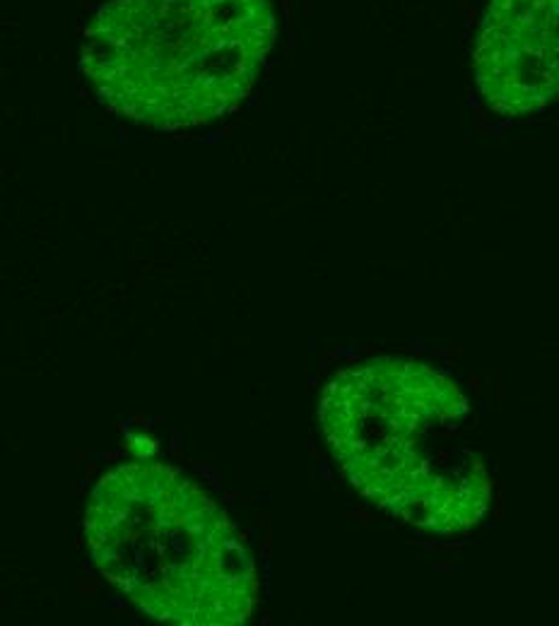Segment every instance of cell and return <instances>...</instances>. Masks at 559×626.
Segmentation results:
<instances>
[{
    "label": "cell",
    "instance_id": "1",
    "mask_svg": "<svg viewBox=\"0 0 559 626\" xmlns=\"http://www.w3.org/2000/svg\"><path fill=\"white\" fill-rule=\"evenodd\" d=\"M275 34L270 0H111L80 65L109 111L174 133L236 111Z\"/></svg>",
    "mask_w": 559,
    "mask_h": 626
},
{
    "label": "cell",
    "instance_id": "2",
    "mask_svg": "<svg viewBox=\"0 0 559 626\" xmlns=\"http://www.w3.org/2000/svg\"><path fill=\"white\" fill-rule=\"evenodd\" d=\"M475 80L501 116L559 97V0H492L475 46Z\"/></svg>",
    "mask_w": 559,
    "mask_h": 626
},
{
    "label": "cell",
    "instance_id": "3",
    "mask_svg": "<svg viewBox=\"0 0 559 626\" xmlns=\"http://www.w3.org/2000/svg\"><path fill=\"white\" fill-rule=\"evenodd\" d=\"M75 592H77V597H80V600H84V597H94V595H99V583H97V578H92V576H87V578H82V581H77V586H75Z\"/></svg>",
    "mask_w": 559,
    "mask_h": 626
},
{
    "label": "cell",
    "instance_id": "4",
    "mask_svg": "<svg viewBox=\"0 0 559 626\" xmlns=\"http://www.w3.org/2000/svg\"><path fill=\"white\" fill-rule=\"evenodd\" d=\"M340 357H345V352L340 349V347H333V349H326V352H321V357H318V373H323V371H328V368L335 364Z\"/></svg>",
    "mask_w": 559,
    "mask_h": 626
},
{
    "label": "cell",
    "instance_id": "5",
    "mask_svg": "<svg viewBox=\"0 0 559 626\" xmlns=\"http://www.w3.org/2000/svg\"><path fill=\"white\" fill-rule=\"evenodd\" d=\"M350 516L354 518V523H359L362 527H369V525H373V520H376V516H373L372 511H367V508H352Z\"/></svg>",
    "mask_w": 559,
    "mask_h": 626
},
{
    "label": "cell",
    "instance_id": "6",
    "mask_svg": "<svg viewBox=\"0 0 559 626\" xmlns=\"http://www.w3.org/2000/svg\"><path fill=\"white\" fill-rule=\"evenodd\" d=\"M504 409V378L497 376V412Z\"/></svg>",
    "mask_w": 559,
    "mask_h": 626
},
{
    "label": "cell",
    "instance_id": "7",
    "mask_svg": "<svg viewBox=\"0 0 559 626\" xmlns=\"http://www.w3.org/2000/svg\"><path fill=\"white\" fill-rule=\"evenodd\" d=\"M272 552V532L270 530H265V537H263V549H261V556L263 559H268Z\"/></svg>",
    "mask_w": 559,
    "mask_h": 626
},
{
    "label": "cell",
    "instance_id": "8",
    "mask_svg": "<svg viewBox=\"0 0 559 626\" xmlns=\"http://www.w3.org/2000/svg\"><path fill=\"white\" fill-rule=\"evenodd\" d=\"M470 472H487V465L485 460L480 458V455H473V460H470V467H468Z\"/></svg>",
    "mask_w": 559,
    "mask_h": 626
},
{
    "label": "cell",
    "instance_id": "9",
    "mask_svg": "<svg viewBox=\"0 0 559 626\" xmlns=\"http://www.w3.org/2000/svg\"><path fill=\"white\" fill-rule=\"evenodd\" d=\"M468 383L473 385V390H475L477 398H480V395H482V378H480L477 373H470V376H468Z\"/></svg>",
    "mask_w": 559,
    "mask_h": 626
},
{
    "label": "cell",
    "instance_id": "10",
    "mask_svg": "<svg viewBox=\"0 0 559 626\" xmlns=\"http://www.w3.org/2000/svg\"><path fill=\"white\" fill-rule=\"evenodd\" d=\"M97 472H99V465H97V463H84V477L92 479V477H97Z\"/></svg>",
    "mask_w": 559,
    "mask_h": 626
},
{
    "label": "cell",
    "instance_id": "11",
    "mask_svg": "<svg viewBox=\"0 0 559 626\" xmlns=\"http://www.w3.org/2000/svg\"><path fill=\"white\" fill-rule=\"evenodd\" d=\"M434 568H436V571H451V568H455V564L441 559V561H434Z\"/></svg>",
    "mask_w": 559,
    "mask_h": 626
},
{
    "label": "cell",
    "instance_id": "12",
    "mask_svg": "<svg viewBox=\"0 0 559 626\" xmlns=\"http://www.w3.org/2000/svg\"><path fill=\"white\" fill-rule=\"evenodd\" d=\"M494 516H497V520H504V501H501V494H499V499H497V508H494Z\"/></svg>",
    "mask_w": 559,
    "mask_h": 626
},
{
    "label": "cell",
    "instance_id": "13",
    "mask_svg": "<svg viewBox=\"0 0 559 626\" xmlns=\"http://www.w3.org/2000/svg\"><path fill=\"white\" fill-rule=\"evenodd\" d=\"M104 458H106L109 463H118V460H121V453H118V450H106Z\"/></svg>",
    "mask_w": 559,
    "mask_h": 626
},
{
    "label": "cell",
    "instance_id": "14",
    "mask_svg": "<svg viewBox=\"0 0 559 626\" xmlns=\"http://www.w3.org/2000/svg\"><path fill=\"white\" fill-rule=\"evenodd\" d=\"M362 352H367V354H381V347H378V344H364Z\"/></svg>",
    "mask_w": 559,
    "mask_h": 626
},
{
    "label": "cell",
    "instance_id": "15",
    "mask_svg": "<svg viewBox=\"0 0 559 626\" xmlns=\"http://www.w3.org/2000/svg\"><path fill=\"white\" fill-rule=\"evenodd\" d=\"M422 549H427V552H439V545H436V542H422Z\"/></svg>",
    "mask_w": 559,
    "mask_h": 626
},
{
    "label": "cell",
    "instance_id": "16",
    "mask_svg": "<svg viewBox=\"0 0 559 626\" xmlns=\"http://www.w3.org/2000/svg\"><path fill=\"white\" fill-rule=\"evenodd\" d=\"M345 362H347V364H357V362H359V354L350 352V354H345Z\"/></svg>",
    "mask_w": 559,
    "mask_h": 626
},
{
    "label": "cell",
    "instance_id": "17",
    "mask_svg": "<svg viewBox=\"0 0 559 626\" xmlns=\"http://www.w3.org/2000/svg\"><path fill=\"white\" fill-rule=\"evenodd\" d=\"M261 523H263V527H265V530H270V516H268V511H263L261 513Z\"/></svg>",
    "mask_w": 559,
    "mask_h": 626
},
{
    "label": "cell",
    "instance_id": "18",
    "mask_svg": "<svg viewBox=\"0 0 559 626\" xmlns=\"http://www.w3.org/2000/svg\"><path fill=\"white\" fill-rule=\"evenodd\" d=\"M236 537H239V540H241V542L246 545V542H248V537H251V530H241V532H239Z\"/></svg>",
    "mask_w": 559,
    "mask_h": 626
},
{
    "label": "cell",
    "instance_id": "19",
    "mask_svg": "<svg viewBox=\"0 0 559 626\" xmlns=\"http://www.w3.org/2000/svg\"><path fill=\"white\" fill-rule=\"evenodd\" d=\"M234 494H236V499H239V501H248V499H251V494H248V491H234Z\"/></svg>",
    "mask_w": 559,
    "mask_h": 626
},
{
    "label": "cell",
    "instance_id": "20",
    "mask_svg": "<svg viewBox=\"0 0 559 626\" xmlns=\"http://www.w3.org/2000/svg\"><path fill=\"white\" fill-rule=\"evenodd\" d=\"M439 460L441 463H451V453L448 450H439Z\"/></svg>",
    "mask_w": 559,
    "mask_h": 626
},
{
    "label": "cell",
    "instance_id": "21",
    "mask_svg": "<svg viewBox=\"0 0 559 626\" xmlns=\"http://www.w3.org/2000/svg\"><path fill=\"white\" fill-rule=\"evenodd\" d=\"M234 499H236V494H234V491H224V501H227V504H231Z\"/></svg>",
    "mask_w": 559,
    "mask_h": 626
},
{
    "label": "cell",
    "instance_id": "22",
    "mask_svg": "<svg viewBox=\"0 0 559 626\" xmlns=\"http://www.w3.org/2000/svg\"><path fill=\"white\" fill-rule=\"evenodd\" d=\"M75 460H77V463H84V460H87V453H82V450H80V453L75 455Z\"/></svg>",
    "mask_w": 559,
    "mask_h": 626
},
{
    "label": "cell",
    "instance_id": "23",
    "mask_svg": "<svg viewBox=\"0 0 559 626\" xmlns=\"http://www.w3.org/2000/svg\"><path fill=\"white\" fill-rule=\"evenodd\" d=\"M309 450H311V453H313V455H316V443L311 441V439H309Z\"/></svg>",
    "mask_w": 559,
    "mask_h": 626
}]
</instances>
